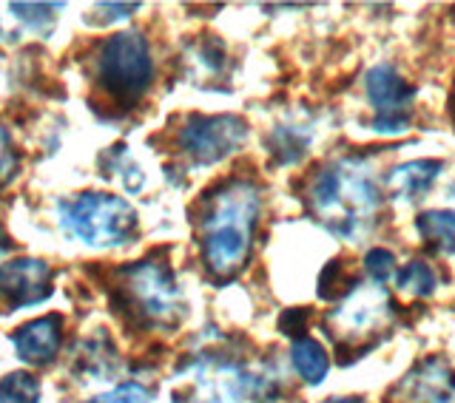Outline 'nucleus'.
Returning a JSON list of instances; mask_svg holds the SVG:
<instances>
[{
    "label": "nucleus",
    "instance_id": "obj_14",
    "mask_svg": "<svg viewBox=\"0 0 455 403\" xmlns=\"http://www.w3.org/2000/svg\"><path fill=\"white\" fill-rule=\"evenodd\" d=\"M40 383L28 372H12L0 381V403H37Z\"/></svg>",
    "mask_w": 455,
    "mask_h": 403
},
{
    "label": "nucleus",
    "instance_id": "obj_7",
    "mask_svg": "<svg viewBox=\"0 0 455 403\" xmlns=\"http://www.w3.org/2000/svg\"><path fill=\"white\" fill-rule=\"evenodd\" d=\"M52 296V270L40 258H14L0 265V304L6 312L40 304Z\"/></svg>",
    "mask_w": 455,
    "mask_h": 403
},
{
    "label": "nucleus",
    "instance_id": "obj_15",
    "mask_svg": "<svg viewBox=\"0 0 455 403\" xmlns=\"http://www.w3.org/2000/svg\"><path fill=\"white\" fill-rule=\"evenodd\" d=\"M435 287L433 270L421 262H410L402 273H398V290L412 293V296H430Z\"/></svg>",
    "mask_w": 455,
    "mask_h": 403
},
{
    "label": "nucleus",
    "instance_id": "obj_8",
    "mask_svg": "<svg viewBox=\"0 0 455 403\" xmlns=\"http://www.w3.org/2000/svg\"><path fill=\"white\" fill-rule=\"evenodd\" d=\"M367 99L379 111L376 131H402L410 120L412 85L395 75L393 66H376L367 75Z\"/></svg>",
    "mask_w": 455,
    "mask_h": 403
},
{
    "label": "nucleus",
    "instance_id": "obj_21",
    "mask_svg": "<svg viewBox=\"0 0 455 403\" xmlns=\"http://www.w3.org/2000/svg\"><path fill=\"white\" fill-rule=\"evenodd\" d=\"M327 403H362L359 398H331Z\"/></svg>",
    "mask_w": 455,
    "mask_h": 403
},
{
    "label": "nucleus",
    "instance_id": "obj_19",
    "mask_svg": "<svg viewBox=\"0 0 455 403\" xmlns=\"http://www.w3.org/2000/svg\"><path fill=\"white\" fill-rule=\"evenodd\" d=\"M14 165H18V156H14V148H12V137L4 125H0V182L12 177Z\"/></svg>",
    "mask_w": 455,
    "mask_h": 403
},
{
    "label": "nucleus",
    "instance_id": "obj_17",
    "mask_svg": "<svg viewBox=\"0 0 455 403\" xmlns=\"http://www.w3.org/2000/svg\"><path fill=\"white\" fill-rule=\"evenodd\" d=\"M89 403H151V395L137 383H123L117 390H111L106 395H97Z\"/></svg>",
    "mask_w": 455,
    "mask_h": 403
},
{
    "label": "nucleus",
    "instance_id": "obj_13",
    "mask_svg": "<svg viewBox=\"0 0 455 403\" xmlns=\"http://www.w3.org/2000/svg\"><path fill=\"white\" fill-rule=\"evenodd\" d=\"M355 281H359V276H355V270L350 267V262H345V258H336V262H331L319 276V296L333 301V298H341L345 293H350Z\"/></svg>",
    "mask_w": 455,
    "mask_h": 403
},
{
    "label": "nucleus",
    "instance_id": "obj_6",
    "mask_svg": "<svg viewBox=\"0 0 455 403\" xmlns=\"http://www.w3.org/2000/svg\"><path fill=\"white\" fill-rule=\"evenodd\" d=\"M245 122L239 117H188L180 131V148L196 162H217L245 139Z\"/></svg>",
    "mask_w": 455,
    "mask_h": 403
},
{
    "label": "nucleus",
    "instance_id": "obj_18",
    "mask_svg": "<svg viewBox=\"0 0 455 403\" xmlns=\"http://www.w3.org/2000/svg\"><path fill=\"white\" fill-rule=\"evenodd\" d=\"M307 321H310V310L307 307H293L288 312H282V319H279V329L284 336H291V338H305V329H307Z\"/></svg>",
    "mask_w": 455,
    "mask_h": 403
},
{
    "label": "nucleus",
    "instance_id": "obj_16",
    "mask_svg": "<svg viewBox=\"0 0 455 403\" xmlns=\"http://www.w3.org/2000/svg\"><path fill=\"white\" fill-rule=\"evenodd\" d=\"M364 267H367V273L373 279L384 281V279H390L395 273V256L390 250H384V248H373L364 256Z\"/></svg>",
    "mask_w": 455,
    "mask_h": 403
},
{
    "label": "nucleus",
    "instance_id": "obj_5",
    "mask_svg": "<svg viewBox=\"0 0 455 403\" xmlns=\"http://www.w3.org/2000/svg\"><path fill=\"white\" fill-rule=\"evenodd\" d=\"M151 75L154 66H151L148 43L142 40V35L120 32L103 43L97 60V77L114 99L134 103L148 89Z\"/></svg>",
    "mask_w": 455,
    "mask_h": 403
},
{
    "label": "nucleus",
    "instance_id": "obj_23",
    "mask_svg": "<svg viewBox=\"0 0 455 403\" xmlns=\"http://www.w3.org/2000/svg\"><path fill=\"white\" fill-rule=\"evenodd\" d=\"M9 250V241H6V236H0V256H4Z\"/></svg>",
    "mask_w": 455,
    "mask_h": 403
},
{
    "label": "nucleus",
    "instance_id": "obj_10",
    "mask_svg": "<svg viewBox=\"0 0 455 403\" xmlns=\"http://www.w3.org/2000/svg\"><path fill=\"white\" fill-rule=\"evenodd\" d=\"M438 170H441V162L438 160H419V162H407L402 168H395L387 185H390V191L398 196V199H412V196H419L421 191H427L433 185V179L438 177Z\"/></svg>",
    "mask_w": 455,
    "mask_h": 403
},
{
    "label": "nucleus",
    "instance_id": "obj_9",
    "mask_svg": "<svg viewBox=\"0 0 455 403\" xmlns=\"http://www.w3.org/2000/svg\"><path fill=\"white\" fill-rule=\"evenodd\" d=\"M14 350L28 364H49L52 358L60 350L63 341V319L60 315H43V319H35L23 324L18 333L12 336Z\"/></svg>",
    "mask_w": 455,
    "mask_h": 403
},
{
    "label": "nucleus",
    "instance_id": "obj_4",
    "mask_svg": "<svg viewBox=\"0 0 455 403\" xmlns=\"http://www.w3.org/2000/svg\"><path fill=\"white\" fill-rule=\"evenodd\" d=\"M120 307L140 324H177L182 315L177 284L168 267L140 262L120 273Z\"/></svg>",
    "mask_w": 455,
    "mask_h": 403
},
{
    "label": "nucleus",
    "instance_id": "obj_3",
    "mask_svg": "<svg viewBox=\"0 0 455 403\" xmlns=\"http://www.w3.org/2000/svg\"><path fill=\"white\" fill-rule=\"evenodd\" d=\"M60 222L75 239L94 244V248H108L134 233L137 213L120 196L83 194L75 202L60 205Z\"/></svg>",
    "mask_w": 455,
    "mask_h": 403
},
{
    "label": "nucleus",
    "instance_id": "obj_1",
    "mask_svg": "<svg viewBox=\"0 0 455 403\" xmlns=\"http://www.w3.org/2000/svg\"><path fill=\"white\" fill-rule=\"evenodd\" d=\"M259 213V194L248 182H231L211 196L203 216V258L208 273L231 279L251 253V239Z\"/></svg>",
    "mask_w": 455,
    "mask_h": 403
},
{
    "label": "nucleus",
    "instance_id": "obj_11",
    "mask_svg": "<svg viewBox=\"0 0 455 403\" xmlns=\"http://www.w3.org/2000/svg\"><path fill=\"white\" fill-rule=\"evenodd\" d=\"M291 361H293L299 375H302L307 383H322L324 375H327V369H331V358H327V352L322 350V344L307 338V336L293 341Z\"/></svg>",
    "mask_w": 455,
    "mask_h": 403
},
{
    "label": "nucleus",
    "instance_id": "obj_12",
    "mask_svg": "<svg viewBox=\"0 0 455 403\" xmlns=\"http://www.w3.org/2000/svg\"><path fill=\"white\" fill-rule=\"evenodd\" d=\"M419 233L430 248L455 253V210H427L419 216Z\"/></svg>",
    "mask_w": 455,
    "mask_h": 403
},
{
    "label": "nucleus",
    "instance_id": "obj_2",
    "mask_svg": "<svg viewBox=\"0 0 455 403\" xmlns=\"http://www.w3.org/2000/svg\"><path fill=\"white\" fill-rule=\"evenodd\" d=\"M310 196L324 222L336 225L341 233H350L359 222H367L379 208V188L373 179L347 165H336L322 174Z\"/></svg>",
    "mask_w": 455,
    "mask_h": 403
},
{
    "label": "nucleus",
    "instance_id": "obj_20",
    "mask_svg": "<svg viewBox=\"0 0 455 403\" xmlns=\"http://www.w3.org/2000/svg\"><path fill=\"white\" fill-rule=\"evenodd\" d=\"M46 9V4H12V12H18V18L26 20V23H52V14H37Z\"/></svg>",
    "mask_w": 455,
    "mask_h": 403
},
{
    "label": "nucleus",
    "instance_id": "obj_22",
    "mask_svg": "<svg viewBox=\"0 0 455 403\" xmlns=\"http://www.w3.org/2000/svg\"><path fill=\"white\" fill-rule=\"evenodd\" d=\"M450 114H452V122H455V85H452V97H450Z\"/></svg>",
    "mask_w": 455,
    "mask_h": 403
}]
</instances>
